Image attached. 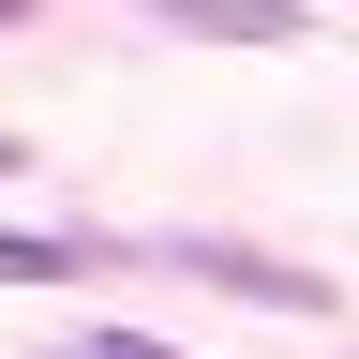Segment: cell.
<instances>
[{
	"instance_id": "6da1fadb",
	"label": "cell",
	"mask_w": 359,
	"mask_h": 359,
	"mask_svg": "<svg viewBox=\"0 0 359 359\" xmlns=\"http://www.w3.org/2000/svg\"><path fill=\"white\" fill-rule=\"evenodd\" d=\"M165 255L240 285V299H269V314H330V269H299V255H255V240H165Z\"/></svg>"
},
{
	"instance_id": "7a4b0ae2",
	"label": "cell",
	"mask_w": 359,
	"mask_h": 359,
	"mask_svg": "<svg viewBox=\"0 0 359 359\" xmlns=\"http://www.w3.org/2000/svg\"><path fill=\"white\" fill-rule=\"evenodd\" d=\"M150 15L195 45H299V0H150Z\"/></svg>"
},
{
	"instance_id": "3957f363",
	"label": "cell",
	"mask_w": 359,
	"mask_h": 359,
	"mask_svg": "<svg viewBox=\"0 0 359 359\" xmlns=\"http://www.w3.org/2000/svg\"><path fill=\"white\" fill-rule=\"evenodd\" d=\"M105 240H45V224H0V285H75Z\"/></svg>"
},
{
	"instance_id": "277c9868",
	"label": "cell",
	"mask_w": 359,
	"mask_h": 359,
	"mask_svg": "<svg viewBox=\"0 0 359 359\" xmlns=\"http://www.w3.org/2000/svg\"><path fill=\"white\" fill-rule=\"evenodd\" d=\"M75 359H180V344H150V330H90Z\"/></svg>"
},
{
	"instance_id": "5b68a950",
	"label": "cell",
	"mask_w": 359,
	"mask_h": 359,
	"mask_svg": "<svg viewBox=\"0 0 359 359\" xmlns=\"http://www.w3.org/2000/svg\"><path fill=\"white\" fill-rule=\"evenodd\" d=\"M15 15H30V0H0V30H15Z\"/></svg>"
},
{
	"instance_id": "8992f818",
	"label": "cell",
	"mask_w": 359,
	"mask_h": 359,
	"mask_svg": "<svg viewBox=\"0 0 359 359\" xmlns=\"http://www.w3.org/2000/svg\"><path fill=\"white\" fill-rule=\"evenodd\" d=\"M0 165H15V135H0Z\"/></svg>"
}]
</instances>
